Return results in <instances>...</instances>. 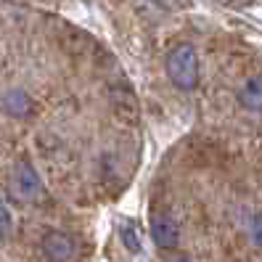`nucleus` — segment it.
<instances>
[{
	"instance_id": "1",
	"label": "nucleus",
	"mask_w": 262,
	"mask_h": 262,
	"mask_svg": "<svg viewBox=\"0 0 262 262\" xmlns=\"http://www.w3.org/2000/svg\"><path fill=\"white\" fill-rule=\"evenodd\" d=\"M167 74L180 90H193L199 82V56L191 45H178L167 56Z\"/></svg>"
},
{
	"instance_id": "2",
	"label": "nucleus",
	"mask_w": 262,
	"mask_h": 262,
	"mask_svg": "<svg viewBox=\"0 0 262 262\" xmlns=\"http://www.w3.org/2000/svg\"><path fill=\"white\" fill-rule=\"evenodd\" d=\"M11 186H13V193H16L19 199H24V202H32V199H37L40 191H42L40 175L35 172V167L27 164V162H19V164H16Z\"/></svg>"
},
{
	"instance_id": "3",
	"label": "nucleus",
	"mask_w": 262,
	"mask_h": 262,
	"mask_svg": "<svg viewBox=\"0 0 262 262\" xmlns=\"http://www.w3.org/2000/svg\"><path fill=\"white\" fill-rule=\"evenodd\" d=\"M42 252L53 262H69L77 254V244H74L72 236L61 233V230H51V233L42 238Z\"/></svg>"
},
{
	"instance_id": "4",
	"label": "nucleus",
	"mask_w": 262,
	"mask_h": 262,
	"mask_svg": "<svg viewBox=\"0 0 262 262\" xmlns=\"http://www.w3.org/2000/svg\"><path fill=\"white\" fill-rule=\"evenodd\" d=\"M151 238L157 246H162V249H172L180 238V228L169 214H157V217L151 220Z\"/></svg>"
},
{
	"instance_id": "5",
	"label": "nucleus",
	"mask_w": 262,
	"mask_h": 262,
	"mask_svg": "<svg viewBox=\"0 0 262 262\" xmlns=\"http://www.w3.org/2000/svg\"><path fill=\"white\" fill-rule=\"evenodd\" d=\"M238 103L249 112L262 109V77H252L244 82V88L238 90Z\"/></svg>"
},
{
	"instance_id": "6",
	"label": "nucleus",
	"mask_w": 262,
	"mask_h": 262,
	"mask_svg": "<svg viewBox=\"0 0 262 262\" xmlns=\"http://www.w3.org/2000/svg\"><path fill=\"white\" fill-rule=\"evenodd\" d=\"M3 106H6V112L13 114V117L32 114V109H35V103L29 101V96L21 93V90H8V93L3 96Z\"/></svg>"
},
{
	"instance_id": "7",
	"label": "nucleus",
	"mask_w": 262,
	"mask_h": 262,
	"mask_svg": "<svg viewBox=\"0 0 262 262\" xmlns=\"http://www.w3.org/2000/svg\"><path fill=\"white\" fill-rule=\"evenodd\" d=\"M122 241H125L127 249L141 252V241H138V230H135V225H122Z\"/></svg>"
},
{
	"instance_id": "8",
	"label": "nucleus",
	"mask_w": 262,
	"mask_h": 262,
	"mask_svg": "<svg viewBox=\"0 0 262 262\" xmlns=\"http://www.w3.org/2000/svg\"><path fill=\"white\" fill-rule=\"evenodd\" d=\"M11 228H13L11 212H8V207L3 204V199H0V238H8V236H11Z\"/></svg>"
},
{
	"instance_id": "9",
	"label": "nucleus",
	"mask_w": 262,
	"mask_h": 262,
	"mask_svg": "<svg viewBox=\"0 0 262 262\" xmlns=\"http://www.w3.org/2000/svg\"><path fill=\"white\" fill-rule=\"evenodd\" d=\"M252 241L262 249V214H257L254 223H252Z\"/></svg>"
},
{
	"instance_id": "10",
	"label": "nucleus",
	"mask_w": 262,
	"mask_h": 262,
	"mask_svg": "<svg viewBox=\"0 0 262 262\" xmlns=\"http://www.w3.org/2000/svg\"><path fill=\"white\" fill-rule=\"evenodd\" d=\"M154 3H159L164 8H172V6H178V0H154Z\"/></svg>"
},
{
	"instance_id": "11",
	"label": "nucleus",
	"mask_w": 262,
	"mask_h": 262,
	"mask_svg": "<svg viewBox=\"0 0 262 262\" xmlns=\"http://www.w3.org/2000/svg\"><path fill=\"white\" fill-rule=\"evenodd\" d=\"M175 262H191V259H175Z\"/></svg>"
}]
</instances>
